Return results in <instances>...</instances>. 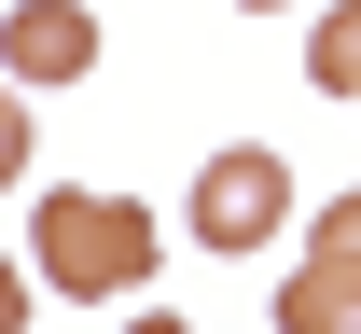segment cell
Segmentation results:
<instances>
[{
  "mask_svg": "<svg viewBox=\"0 0 361 334\" xmlns=\"http://www.w3.org/2000/svg\"><path fill=\"white\" fill-rule=\"evenodd\" d=\"M28 265H42V292L97 306V292H139V279H153V265H167V237H153V209H139V195L56 181V195H28Z\"/></svg>",
  "mask_w": 361,
  "mask_h": 334,
  "instance_id": "1",
  "label": "cell"
},
{
  "mask_svg": "<svg viewBox=\"0 0 361 334\" xmlns=\"http://www.w3.org/2000/svg\"><path fill=\"white\" fill-rule=\"evenodd\" d=\"M278 223H292V167L264 140H236V153L195 167V251H264Z\"/></svg>",
  "mask_w": 361,
  "mask_h": 334,
  "instance_id": "2",
  "label": "cell"
},
{
  "mask_svg": "<svg viewBox=\"0 0 361 334\" xmlns=\"http://www.w3.org/2000/svg\"><path fill=\"white\" fill-rule=\"evenodd\" d=\"M0 70H14V84H84L97 70V14L84 0H14V14H0Z\"/></svg>",
  "mask_w": 361,
  "mask_h": 334,
  "instance_id": "3",
  "label": "cell"
},
{
  "mask_svg": "<svg viewBox=\"0 0 361 334\" xmlns=\"http://www.w3.org/2000/svg\"><path fill=\"white\" fill-rule=\"evenodd\" d=\"M278 334H361V265L348 251H306L278 279Z\"/></svg>",
  "mask_w": 361,
  "mask_h": 334,
  "instance_id": "4",
  "label": "cell"
},
{
  "mask_svg": "<svg viewBox=\"0 0 361 334\" xmlns=\"http://www.w3.org/2000/svg\"><path fill=\"white\" fill-rule=\"evenodd\" d=\"M306 84L319 97H361V0H334V14L306 28Z\"/></svg>",
  "mask_w": 361,
  "mask_h": 334,
  "instance_id": "5",
  "label": "cell"
},
{
  "mask_svg": "<svg viewBox=\"0 0 361 334\" xmlns=\"http://www.w3.org/2000/svg\"><path fill=\"white\" fill-rule=\"evenodd\" d=\"M28 181V84H14V70H0V195Z\"/></svg>",
  "mask_w": 361,
  "mask_h": 334,
  "instance_id": "6",
  "label": "cell"
},
{
  "mask_svg": "<svg viewBox=\"0 0 361 334\" xmlns=\"http://www.w3.org/2000/svg\"><path fill=\"white\" fill-rule=\"evenodd\" d=\"M28 292H42V265H14V251H0V334H28Z\"/></svg>",
  "mask_w": 361,
  "mask_h": 334,
  "instance_id": "7",
  "label": "cell"
},
{
  "mask_svg": "<svg viewBox=\"0 0 361 334\" xmlns=\"http://www.w3.org/2000/svg\"><path fill=\"white\" fill-rule=\"evenodd\" d=\"M306 251H348V265H361V195H334V209H319V237Z\"/></svg>",
  "mask_w": 361,
  "mask_h": 334,
  "instance_id": "8",
  "label": "cell"
},
{
  "mask_svg": "<svg viewBox=\"0 0 361 334\" xmlns=\"http://www.w3.org/2000/svg\"><path fill=\"white\" fill-rule=\"evenodd\" d=\"M126 334H195V321H126Z\"/></svg>",
  "mask_w": 361,
  "mask_h": 334,
  "instance_id": "9",
  "label": "cell"
},
{
  "mask_svg": "<svg viewBox=\"0 0 361 334\" xmlns=\"http://www.w3.org/2000/svg\"><path fill=\"white\" fill-rule=\"evenodd\" d=\"M250 14H292V0H250Z\"/></svg>",
  "mask_w": 361,
  "mask_h": 334,
  "instance_id": "10",
  "label": "cell"
}]
</instances>
